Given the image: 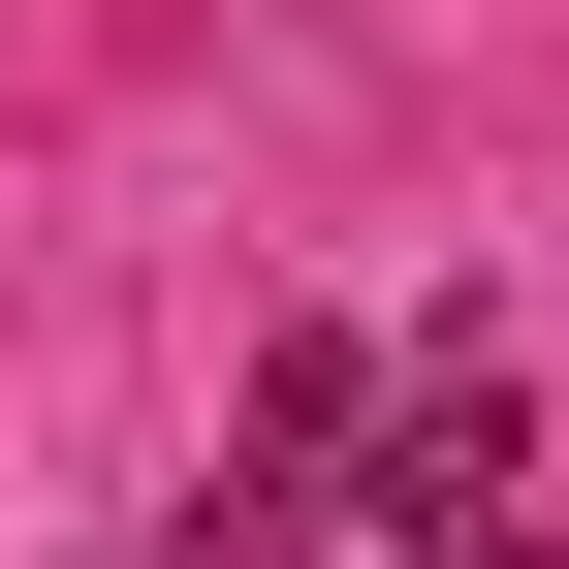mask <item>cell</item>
Segmentation results:
<instances>
[{
	"instance_id": "cell-1",
	"label": "cell",
	"mask_w": 569,
	"mask_h": 569,
	"mask_svg": "<svg viewBox=\"0 0 569 569\" xmlns=\"http://www.w3.org/2000/svg\"><path fill=\"white\" fill-rule=\"evenodd\" d=\"M380 569H538V507L507 475H380Z\"/></svg>"
}]
</instances>
